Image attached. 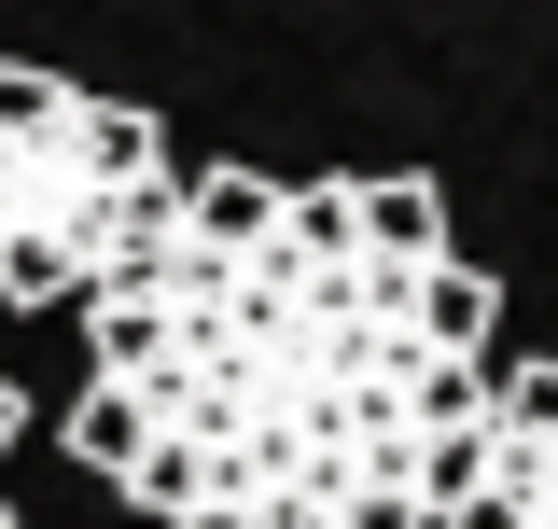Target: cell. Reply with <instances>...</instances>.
<instances>
[{
  "mask_svg": "<svg viewBox=\"0 0 558 529\" xmlns=\"http://www.w3.org/2000/svg\"><path fill=\"white\" fill-rule=\"evenodd\" d=\"M14 432H28V404H14V377H0V446H14Z\"/></svg>",
  "mask_w": 558,
  "mask_h": 529,
  "instance_id": "12",
  "label": "cell"
},
{
  "mask_svg": "<svg viewBox=\"0 0 558 529\" xmlns=\"http://www.w3.org/2000/svg\"><path fill=\"white\" fill-rule=\"evenodd\" d=\"M182 529H252V502H209V516H182Z\"/></svg>",
  "mask_w": 558,
  "mask_h": 529,
  "instance_id": "11",
  "label": "cell"
},
{
  "mask_svg": "<svg viewBox=\"0 0 558 529\" xmlns=\"http://www.w3.org/2000/svg\"><path fill=\"white\" fill-rule=\"evenodd\" d=\"M349 223H363V264H391V279H418V264L461 251V237H447V182H418V168L349 182Z\"/></svg>",
  "mask_w": 558,
  "mask_h": 529,
  "instance_id": "2",
  "label": "cell"
},
{
  "mask_svg": "<svg viewBox=\"0 0 558 529\" xmlns=\"http://www.w3.org/2000/svg\"><path fill=\"white\" fill-rule=\"evenodd\" d=\"M57 432H70V460H84V473H112V488H126V460L154 446V404H140V391H98V377H84V404H70Z\"/></svg>",
  "mask_w": 558,
  "mask_h": 529,
  "instance_id": "7",
  "label": "cell"
},
{
  "mask_svg": "<svg viewBox=\"0 0 558 529\" xmlns=\"http://www.w3.org/2000/svg\"><path fill=\"white\" fill-rule=\"evenodd\" d=\"M475 488H488V418H461V432H418V446H405V502H418V529H447Z\"/></svg>",
  "mask_w": 558,
  "mask_h": 529,
  "instance_id": "6",
  "label": "cell"
},
{
  "mask_svg": "<svg viewBox=\"0 0 558 529\" xmlns=\"http://www.w3.org/2000/svg\"><path fill=\"white\" fill-rule=\"evenodd\" d=\"M336 529H418V502H405V488H349Z\"/></svg>",
  "mask_w": 558,
  "mask_h": 529,
  "instance_id": "10",
  "label": "cell"
},
{
  "mask_svg": "<svg viewBox=\"0 0 558 529\" xmlns=\"http://www.w3.org/2000/svg\"><path fill=\"white\" fill-rule=\"evenodd\" d=\"M266 223H279V182H266V168H196V182H182V251L252 264V251H266Z\"/></svg>",
  "mask_w": 558,
  "mask_h": 529,
  "instance_id": "4",
  "label": "cell"
},
{
  "mask_svg": "<svg viewBox=\"0 0 558 529\" xmlns=\"http://www.w3.org/2000/svg\"><path fill=\"white\" fill-rule=\"evenodd\" d=\"M0 529H14V516H0Z\"/></svg>",
  "mask_w": 558,
  "mask_h": 529,
  "instance_id": "13",
  "label": "cell"
},
{
  "mask_svg": "<svg viewBox=\"0 0 558 529\" xmlns=\"http://www.w3.org/2000/svg\"><path fill=\"white\" fill-rule=\"evenodd\" d=\"M488 488L517 502V529H558V446H531V460H488Z\"/></svg>",
  "mask_w": 558,
  "mask_h": 529,
  "instance_id": "9",
  "label": "cell"
},
{
  "mask_svg": "<svg viewBox=\"0 0 558 529\" xmlns=\"http://www.w3.org/2000/svg\"><path fill=\"white\" fill-rule=\"evenodd\" d=\"M126 502H140L154 529H182V516H209V502H238V460H223V446H182V432H154V446L126 460Z\"/></svg>",
  "mask_w": 558,
  "mask_h": 529,
  "instance_id": "5",
  "label": "cell"
},
{
  "mask_svg": "<svg viewBox=\"0 0 558 529\" xmlns=\"http://www.w3.org/2000/svg\"><path fill=\"white\" fill-rule=\"evenodd\" d=\"M168 168L140 98H84L43 57H0V307H84L98 209Z\"/></svg>",
  "mask_w": 558,
  "mask_h": 529,
  "instance_id": "1",
  "label": "cell"
},
{
  "mask_svg": "<svg viewBox=\"0 0 558 529\" xmlns=\"http://www.w3.org/2000/svg\"><path fill=\"white\" fill-rule=\"evenodd\" d=\"M558 446V362H502L488 377V460H531Z\"/></svg>",
  "mask_w": 558,
  "mask_h": 529,
  "instance_id": "8",
  "label": "cell"
},
{
  "mask_svg": "<svg viewBox=\"0 0 558 529\" xmlns=\"http://www.w3.org/2000/svg\"><path fill=\"white\" fill-rule=\"evenodd\" d=\"M488 307H502V293H488V264L447 251V264H418V279H405V307H391V321H405L418 362H488Z\"/></svg>",
  "mask_w": 558,
  "mask_h": 529,
  "instance_id": "3",
  "label": "cell"
}]
</instances>
